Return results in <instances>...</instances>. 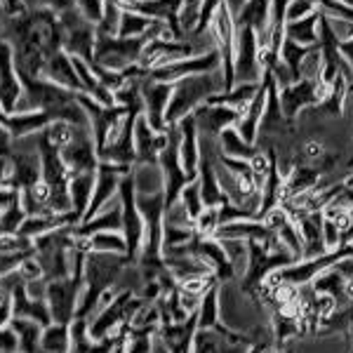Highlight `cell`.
<instances>
[{"label": "cell", "instance_id": "cell-47", "mask_svg": "<svg viewBox=\"0 0 353 353\" xmlns=\"http://www.w3.org/2000/svg\"><path fill=\"white\" fill-rule=\"evenodd\" d=\"M19 351V339H17L12 327H0V353H17Z\"/></svg>", "mask_w": 353, "mask_h": 353}, {"label": "cell", "instance_id": "cell-58", "mask_svg": "<svg viewBox=\"0 0 353 353\" xmlns=\"http://www.w3.org/2000/svg\"><path fill=\"white\" fill-rule=\"evenodd\" d=\"M313 3H316V5H318V0H313Z\"/></svg>", "mask_w": 353, "mask_h": 353}, {"label": "cell", "instance_id": "cell-3", "mask_svg": "<svg viewBox=\"0 0 353 353\" xmlns=\"http://www.w3.org/2000/svg\"><path fill=\"white\" fill-rule=\"evenodd\" d=\"M146 43H149L146 38H121L97 31L94 61L104 68H111V71H128L130 66L139 61Z\"/></svg>", "mask_w": 353, "mask_h": 353}, {"label": "cell", "instance_id": "cell-19", "mask_svg": "<svg viewBox=\"0 0 353 353\" xmlns=\"http://www.w3.org/2000/svg\"><path fill=\"white\" fill-rule=\"evenodd\" d=\"M323 221H325L323 212H311L297 219L299 233L304 238V257L301 259H316L330 252L325 248V241H323Z\"/></svg>", "mask_w": 353, "mask_h": 353}, {"label": "cell", "instance_id": "cell-4", "mask_svg": "<svg viewBox=\"0 0 353 353\" xmlns=\"http://www.w3.org/2000/svg\"><path fill=\"white\" fill-rule=\"evenodd\" d=\"M118 198H121V208H123V236L128 243V261L137 264L141 254V245H144L146 236V224L141 217L139 208H137V193L132 176L125 174L121 181V189H118Z\"/></svg>", "mask_w": 353, "mask_h": 353}, {"label": "cell", "instance_id": "cell-10", "mask_svg": "<svg viewBox=\"0 0 353 353\" xmlns=\"http://www.w3.org/2000/svg\"><path fill=\"white\" fill-rule=\"evenodd\" d=\"M221 61H219V52L217 50H210V52L196 54L191 59H181L174 61V64L161 66V68H153L149 71V78L156 83H176L181 78H189V76H198V73H212L219 71Z\"/></svg>", "mask_w": 353, "mask_h": 353}, {"label": "cell", "instance_id": "cell-8", "mask_svg": "<svg viewBox=\"0 0 353 353\" xmlns=\"http://www.w3.org/2000/svg\"><path fill=\"white\" fill-rule=\"evenodd\" d=\"M233 78H236V83H261L264 81V68H261V61H259L257 33L248 26H236Z\"/></svg>", "mask_w": 353, "mask_h": 353}, {"label": "cell", "instance_id": "cell-46", "mask_svg": "<svg viewBox=\"0 0 353 353\" xmlns=\"http://www.w3.org/2000/svg\"><path fill=\"white\" fill-rule=\"evenodd\" d=\"M327 24H330V28H332L334 36L339 38V43L351 41V38H353V21L339 19V17H327Z\"/></svg>", "mask_w": 353, "mask_h": 353}, {"label": "cell", "instance_id": "cell-15", "mask_svg": "<svg viewBox=\"0 0 353 353\" xmlns=\"http://www.w3.org/2000/svg\"><path fill=\"white\" fill-rule=\"evenodd\" d=\"M179 128V158L181 165L189 174L196 176L198 168H201V132H198L196 118L186 116L179 123H174Z\"/></svg>", "mask_w": 353, "mask_h": 353}, {"label": "cell", "instance_id": "cell-16", "mask_svg": "<svg viewBox=\"0 0 353 353\" xmlns=\"http://www.w3.org/2000/svg\"><path fill=\"white\" fill-rule=\"evenodd\" d=\"M99 231H121L123 233V208H121V198L118 196L106 203L92 219L81 221L78 226H73V236H81V238H88Z\"/></svg>", "mask_w": 353, "mask_h": 353}, {"label": "cell", "instance_id": "cell-6", "mask_svg": "<svg viewBox=\"0 0 353 353\" xmlns=\"http://www.w3.org/2000/svg\"><path fill=\"white\" fill-rule=\"evenodd\" d=\"M210 36L214 41V50L219 52L221 61V76H224V92L236 85L233 78V52H236V19L229 12L226 3L214 12L212 21H210Z\"/></svg>", "mask_w": 353, "mask_h": 353}, {"label": "cell", "instance_id": "cell-5", "mask_svg": "<svg viewBox=\"0 0 353 353\" xmlns=\"http://www.w3.org/2000/svg\"><path fill=\"white\" fill-rule=\"evenodd\" d=\"M330 88L332 85L323 81H297L285 88H278V99H281V109L285 113L288 123L294 125V121H299V116L306 109L323 104L330 94Z\"/></svg>", "mask_w": 353, "mask_h": 353}, {"label": "cell", "instance_id": "cell-36", "mask_svg": "<svg viewBox=\"0 0 353 353\" xmlns=\"http://www.w3.org/2000/svg\"><path fill=\"white\" fill-rule=\"evenodd\" d=\"M321 73H323V54L321 48L313 45L299 66V81H321Z\"/></svg>", "mask_w": 353, "mask_h": 353}, {"label": "cell", "instance_id": "cell-54", "mask_svg": "<svg viewBox=\"0 0 353 353\" xmlns=\"http://www.w3.org/2000/svg\"><path fill=\"white\" fill-rule=\"evenodd\" d=\"M111 353H125V346H123V341H118V344H116V349H113Z\"/></svg>", "mask_w": 353, "mask_h": 353}, {"label": "cell", "instance_id": "cell-45", "mask_svg": "<svg viewBox=\"0 0 353 353\" xmlns=\"http://www.w3.org/2000/svg\"><path fill=\"white\" fill-rule=\"evenodd\" d=\"M323 241H325V248L330 252L341 248V231L334 221H330V219L323 221Z\"/></svg>", "mask_w": 353, "mask_h": 353}, {"label": "cell", "instance_id": "cell-11", "mask_svg": "<svg viewBox=\"0 0 353 353\" xmlns=\"http://www.w3.org/2000/svg\"><path fill=\"white\" fill-rule=\"evenodd\" d=\"M21 94H24V85H21L19 71L14 64V48L12 43L0 41V109L3 113L12 116Z\"/></svg>", "mask_w": 353, "mask_h": 353}, {"label": "cell", "instance_id": "cell-17", "mask_svg": "<svg viewBox=\"0 0 353 353\" xmlns=\"http://www.w3.org/2000/svg\"><path fill=\"white\" fill-rule=\"evenodd\" d=\"M41 78L61 85V88L71 90V92H76V94H83V83H81V78H78L73 59L64 52V50H59L57 54L50 57L48 64L43 68V73H41Z\"/></svg>", "mask_w": 353, "mask_h": 353}, {"label": "cell", "instance_id": "cell-57", "mask_svg": "<svg viewBox=\"0 0 353 353\" xmlns=\"http://www.w3.org/2000/svg\"><path fill=\"white\" fill-rule=\"evenodd\" d=\"M0 233H3V226H0Z\"/></svg>", "mask_w": 353, "mask_h": 353}, {"label": "cell", "instance_id": "cell-56", "mask_svg": "<svg viewBox=\"0 0 353 353\" xmlns=\"http://www.w3.org/2000/svg\"><path fill=\"white\" fill-rule=\"evenodd\" d=\"M349 339H351V341H353V325H351V327H349Z\"/></svg>", "mask_w": 353, "mask_h": 353}, {"label": "cell", "instance_id": "cell-24", "mask_svg": "<svg viewBox=\"0 0 353 353\" xmlns=\"http://www.w3.org/2000/svg\"><path fill=\"white\" fill-rule=\"evenodd\" d=\"M236 26H248L254 33H264L271 28V0H250L238 12Z\"/></svg>", "mask_w": 353, "mask_h": 353}, {"label": "cell", "instance_id": "cell-30", "mask_svg": "<svg viewBox=\"0 0 353 353\" xmlns=\"http://www.w3.org/2000/svg\"><path fill=\"white\" fill-rule=\"evenodd\" d=\"M153 24H156V19H151V17L134 12V10H123L118 36L121 38H146Z\"/></svg>", "mask_w": 353, "mask_h": 353}, {"label": "cell", "instance_id": "cell-37", "mask_svg": "<svg viewBox=\"0 0 353 353\" xmlns=\"http://www.w3.org/2000/svg\"><path fill=\"white\" fill-rule=\"evenodd\" d=\"M221 226V219H219V208H205L201 214L196 217V236L201 238H214V233Z\"/></svg>", "mask_w": 353, "mask_h": 353}, {"label": "cell", "instance_id": "cell-41", "mask_svg": "<svg viewBox=\"0 0 353 353\" xmlns=\"http://www.w3.org/2000/svg\"><path fill=\"white\" fill-rule=\"evenodd\" d=\"M28 214L24 212V208H21L19 203L12 205L10 210H5L3 214H0V226H3V233H17L19 231V226L24 224V219Z\"/></svg>", "mask_w": 353, "mask_h": 353}, {"label": "cell", "instance_id": "cell-1", "mask_svg": "<svg viewBox=\"0 0 353 353\" xmlns=\"http://www.w3.org/2000/svg\"><path fill=\"white\" fill-rule=\"evenodd\" d=\"M130 261L123 254H99L90 252L85 257V269H83V292L78 299L76 318L90 321L97 309V301H99L101 292H106L109 288L116 285L118 276Z\"/></svg>", "mask_w": 353, "mask_h": 353}, {"label": "cell", "instance_id": "cell-42", "mask_svg": "<svg viewBox=\"0 0 353 353\" xmlns=\"http://www.w3.org/2000/svg\"><path fill=\"white\" fill-rule=\"evenodd\" d=\"M316 10H318V5L313 3V0H292V3H290V8H288V12H285V24H288V21L304 19V17L313 14Z\"/></svg>", "mask_w": 353, "mask_h": 353}, {"label": "cell", "instance_id": "cell-27", "mask_svg": "<svg viewBox=\"0 0 353 353\" xmlns=\"http://www.w3.org/2000/svg\"><path fill=\"white\" fill-rule=\"evenodd\" d=\"M38 353H71V325H64V323L45 325Z\"/></svg>", "mask_w": 353, "mask_h": 353}, {"label": "cell", "instance_id": "cell-44", "mask_svg": "<svg viewBox=\"0 0 353 353\" xmlns=\"http://www.w3.org/2000/svg\"><path fill=\"white\" fill-rule=\"evenodd\" d=\"M0 12H3L8 21H12L28 14V8L24 5V0H0Z\"/></svg>", "mask_w": 353, "mask_h": 353}, {"label": "cell", "instance_id": "cell-31", "mask_svg": "<svg viewBox=\"0 0 353 353\" xmlns=\"http://www.w3.org/2000/svg\"><path fill=\"white\" fill-rule=\"evenodd\" d=\"M221 248H224L226 257H229L231 266H233V273L236 276H245L248 271V264H250V245L248 241H238V238H221Z\"/></svg>", "mask_w": 353, "mask_h": 353}, {"label": "cell", "instance_id": "cell-59", "mask_svg": "<svg viewBox=\"0 0 353 353\" xmlns=\"http://www.w3.org/2000/svg\"><path fill=\"white\" fill-rule=\"evenodd\" d=\"M351 172H353V170H351Z\"/></svg>", "mask_w": 353, "mask_h": 353}, {"label": "cell", "instance_id": "cell-49", "mask_svg": "<svg viewBox=\"0 0 353 353\" xmlns=\"http://www.w3.org/2000/svg\"><path fill=\"white\" fill-rule=\"evenodd\" d=\"M14 318V306H12V294H8L3 301H0V327H10Z\"/></svg>", "mask_w": 353, "mask_h": 353}, {"label": "cell", "instance_id": "cell-20", "mask_svg": "<svg viewBox=\"0 0 353 353\" xmlns=\"http://www.w3.org/2000/svg\"><path fill=\"white\" fill-rule=\"evenodd\" d=\"M137 196H151L165 191V176L158 161H137L130 170Z\"/></svg>", "mask_w": 353, "mask_h": 353}, {"label": "cell", "instance_id": "cell-2", "mask_svg": "<svg viewBox=\"0 0 353 353\" xmlns=\"http://www.w3.org/2000/svg\"><path fill=\"white\" fill-rule=\"evenodd\" d=\"M219 92H224L221 68L212 73H198V76H189L172 83V97H170L168 106V125H174L181 118L191 116L198 106H203L205 101H210Z\"/></svg>", "mask_w": 353, "mask_h": 353}, {"label": "cell", "instance_id": "cell-51", "mask_svg": "<svg viewBox=\"0 0 353 353\" xmlns=\"http://www.w3.org/2000/svg\"><path fill=\"white\" fill-rule=\"evenodd\" d=\"M224 3H226V8H229V12L233 14V19H236L238 12H241L245 5L250 3V0H224Z\"/></svg>", "mask_w": 353, "mask_h": 353}, {"label": "cell", "instance_id": "cell-14", "mask_svg": "<svg viewBox=\"0 0 353 353\" xmlns=\"http://www.w3.org/2000/svg\"><path fill=\"white\" fill-rule=\"evenodd\" d=\"M198 334V313L186 318L184 323H161L158 339L163 341L168 353H191Z\"/></svg>", "mask_w": 353, "mask_h": 353}, {"label": "cell", "instance_id": "cell-23", "mask_svg": "<svg viewBox=\"0 0 353 353\" xmlns=\"http://www.w3.org/2000/svg\"><path fill=\"white\" fill-rule=\"evenodd\" d=\"M321 19H323V12H321V10H316L313 14L304 17V19H299V21H288V24H285V38H288V41L301 45V48H313V45H318Z\"/></svg>", "mask_w": 353, "mask_h": 353}, {"label": "cell", "instance_id": "cell-32", "mask_svg": "<svg viewBox=\"0 0 353 353\" xmlns=\"http://www.w3.org/2000/svg\"><path fill=\"white\" fill-rule=\"evenodd\" d=\"M221 323L219 316V285H214L203 297V304L198 309V330H212Z\"/></svg>", "mask_w": 353, "mask_h": 353}, {"label": "cell", "instance_id": "cell-48", "mask_svg": "<svg viewBox=\"0 0 353 353\" xmlns=\"http://www.w3.org/2000/svg\"><path fill=\"white\" fill-rule=\"evenodd\" d=\"M19 203V189L14 186H0V214Z\"/></svg>", "mask_w": 353, "mask_h": 353}, {"label": "cell", "instance_id": "cell-7", "mask_svg": "<svg viewBox=\"0 0 353 353\" xmlns=\"http://www.w3.org/2000/svg\"><path fill=\"white\" fill-rule=\"evenodd\" d=\"M158 165L163 170L165 176V205H172L179 201V193L189 181H193L196 176L189 174L181 165L179 158V128L176 125H170V141L168 146L158 153Z\"/></svg>", "mask_w": 353, "mask_h": 353}, {"label": "cell", "instance_id": "cell-18", "mask_svg": "<svg viewBox=\"0 0 353 353\" xmlns=\"http://www.w3.org/2000/svg\"><path fill=\"white\" fill-rule=\"evenodd\" d=\"M266 99H269V85H266V78L259 85V92L254 94V99L248 104V109L241 113L236 123V130L243 134V139H248L250 144H257L259 137V125H261V116H264L266 109Z\"/></svg>", "mask_w": 353, "mask_h": 353}, {"label": "cell", "instance_id": "cell-52", "mask_svg": "<svg viewBox=\"0 0 353 353\" xmlns=\"http://www.w3.org/2000/svg\"><path fill=\"white\" fill-rule=\"evenodd\" d=\"M10 179V158H0V186H8Z\"/></svg>", "mask_w": 353, "mask_h": 353}, {"label": "cell", "instance_id": "cell-28", "mask_svg": "<svg viewBox=\"0 0 353 353\" xmlns=\"http://www.w3.org/2000/svg\"><path fill=\"white\" fill-rule=\"evenodd\" d=\"M99 252V254H123L128 257V243L121 231H99L88 236V254Z\"/></svg>", "mask_w": 353, "mask_h": 353}, {"label": "cell", "instance_id": "cell-39", "mask_svg": "<svg viewBox=\"0 0 353 353\" xmlns=\"http://www.w3.org/2000/svg\"><path fill=\"white\" fill-rule=\"evenodd\" d=\"M104 5H106V0H73V8L94 26L99 24L101 17H104Z\"/></svg>", "mask_w": 353, "mask_h": 353}, {"label": "cell", "instance_id": "cell-55", "mask_svg": "<svg viewBox=\"0 0 353 353\" xmlns=\"http://www.w3.org/2000/svg\"><path fill=\"white\" fill-rule=\"evenodd\" d=\"M346 168H349V170H353V156L349 158V161H346Z\"/></svg>", "mask_w": 353, "mask_h": 353}, {"label": "cell", "instance_id": "cell-9", "mask_svg": "<svg viewBox=\"0 0 353 353\" xmlns=\"http://www.w3.org/2000/svg\"><path fill=\"white\" fill-rule=\"evenodd\" d=\"M59 156L71 176L97 172V168H99V156H97L92 128H76L73 139L59 151Z\"/></svg>", "mask_w": 353, "mask_h": 353}, {"label": "cell", "instance_id": "cell-21", "mask_svg": "<svg viewBox=\"0 0 353 353\" xmlns=\"http://www.w3.org/2000/svg\"><path fill=\"white\" fill-rule=\"evenodd\" d=\"M10 294H12V306H14V316L17 318H28V321H36V323H41L43 327L52 323V313H50L48 301L28 297L24 283H21V285H17Z\"/></svg>", "mask_w": 353, "mask_h": 353}, {"label": "cell", "instance_id": "cell-29", "mask_svg": "<svg viewBox=\"0 0 353 353\" xmlns=\"http://www.w3.org/2000/svg\"><path fill=\"white\" fill-rule=\"evenodd\" d=\"M10 327L14 330L17 339H19V351L21 353H38V346H41V334H43V325L36 321H28V318H12Z\"/></svg>", "mask_w": 353, "mask_h": 353}, {"label": "cell", "instance_id": "cell-40", "mask_svg": "<svg viewBox=\"0 0 353 353\" xmlns=\"http://www.w3.org/2000/svg\"><path fill=\"white\" fill-rule=\"evenodd\" d=\"M17 273H19V278L24 281V285L26 283H36V281H43L45 278V269H43L41 261L36 259V254L21 259V264L17 266Z\"/></svg>", "mask_w": 353, "mask_h": 353}, {"label": "cell", "instance_id": "cell-38", "mask_svg": "<svg viewBox=\"0 0 353 353\" xmlns=\"http://www.w3.org/2000/svg\"><path fill=\"white\" fill-rule=\"evenodd\" d=\"M165 226H179V229H193L196 226V219L191 217L189 212H186V208L181 205L179 201L168 205L165 208V219H163ZM196 231V229H193Z\"/></svg>", "mask_w": 353, "mask_h": 353}, {"label": "cell", "instance_id": "cell-22", "mask_svg": "<svg viewBox=\"0 0 353 353\" xmlns=\"http://www.w3.org/2000/svg\"><path fill=\"white\" fill-rule=\"evenodd\" d=\"M198 181H201V193L205 208H221V205L229 203L226 193L221 191L217 172H214V165L208 156H201V168H198Z\"/></svg>", "mask_w": 353, "mask_h": 353}, {"label": "cell", "instance_id": "cell-35", "mask_svg": "<svg viewBox=\"0 0 353 353\" xmlns=\"http://www.w3.org/2000/svg\"><path fill=\"white\" fill-rule=\"evenodd\" d=\"M179 203L186 208V212L191 214L193 219L198 217V214L205 210V203H203V193H201V181H198V176L193 181H189V184L181 189L179 193Z\"/></svg>", "mask_w": 353, "mask_h": 353}, {"label": "cell", "instance_id": "cell-12", "mask_svg": "<svg viewBox=\"0 0 353 353\" xmlns=\"http://www.w3.org/2000/svg\"><path fill=\"white\" fill-rule=\"evenodd\" d=\"M172 97V85L156 83L149 76L141 81V101H144V118L156 132H168V106Z\"/></svg>", "mask_w": 353, "mask_h": 353}, {"label": "cell", "instance_id": "cell-43", "mask_svg": "<svg viewBox=\"0 0 353 353\" xmlns=\"http://www.w3.org/2000/svg\"><path fill=\"white\" fill-rule=\"evenodd\" d=\"M28 12H36V10H50V12L59 14L64 10L73 8V0H24Z\"/></svg>", "mask_w": 353, "mask_h": 353}, {"label": "cell", "instance_id": "cell-26", "mask_svg": "<svg viewBox=\"0 0 353 353\" xmlns=\"http://www.w3.org/2000/svg\"><path fill=\"white\" fill-rule=\"evenodd\" d=\"M217 141H219V149L224 156L238 158V161H250V158L259 151L257 144H250L248 139H243V134L236 130V125H233V128H226L224 132L217 137Z\"/></svg>", "mask_w": 353, "mask_h": 353}, {"label": "cell", "instance_id": "cell-50", "mask_svg": "<svg viewBox=\"0 0 353 353\" xmlns=\"http://www.w3.org/2000/svg\"><path fill=\"white\" fill-rule=\"evenodd\" d=\"M339 50H341V57L346 59V64L353 68V38H351V41L339 43Z\"/></svg>", "mask_w": 353, "mask_h": 353}, {"label": "cell", "instance_id": "cell-25", "mask_svg": "<svg viewBox=\"0 0 353 353\" xmlns=\"http://www.w3.org/2000/svg\"><path fill=\"white\" fill-rule=\"evenodd\" d=\"M94 179L97 172H85V174H76L68 181V196H71V210L81 217H85L90 208V201H92V191H94Z\"/></svg>", "mask_w": 353, "mask_h": 353}, {"label": "cell", "instance_id": "cell-34", "mask_svg": "<svg viewBox=\"0 0 353 353\" xmlns=\"http://www.w3.org/2000/svg\"><path fill=\"white\" fill-rule=\"evenodd\" d=\"M306 52H309V48H301V45L288 41V38L281 45V54H278V59H281L283 64L292 71L294 81H299V66H301V61H304Z\"/></svg>", "mask_w": 353, "mask_h": 353}, {"label": "cell", "instance_id": "cell-33", "mask_svg": "<svg viewBox=\"0 0 353 353\" xmlns=\"http://www.w3.org/2000/svg\"><path fill=\"white\" fill-rule=\"evenodd\" d=\"M73 132H76V128H73L71 123L66 121H52L45 130H41V137L45 141H48L50 146H54L57 151H61L68 141L73 139Z\"/></svg>", "mask_w": 353, "mask_h": 353}, {"label": "cell", "instance_id": "cell-13", "mask_svg": "<svg viewBox=\"0 0 353 353\" xmlns=\"http://www.w3.org/2000/svg\"><path fill=\"white\" fill-rule=\"evenodd\" d=\"M193 118H196L201 137H214L217 139L226 128H233L238 123L241 113L226 104H203L193 111Z\"/></svg>", "mask_w": 353, "mask_h": 353}, {"label": "cell", "instance_id": "cell-53", "mask_svg": "<svg viewBox=\"0 0 353 353\" xmlns=\"http://www.w3.org/2000/svg\"><path fill=\"white\" fill-rule=\"evenodd\" d=\"M8 294H10V292H8V290H5V285H3V278H0V301H3L5 297H8Z\"/></svg>", "mask_w": 353, "mask_h": 353}]
</instances>
